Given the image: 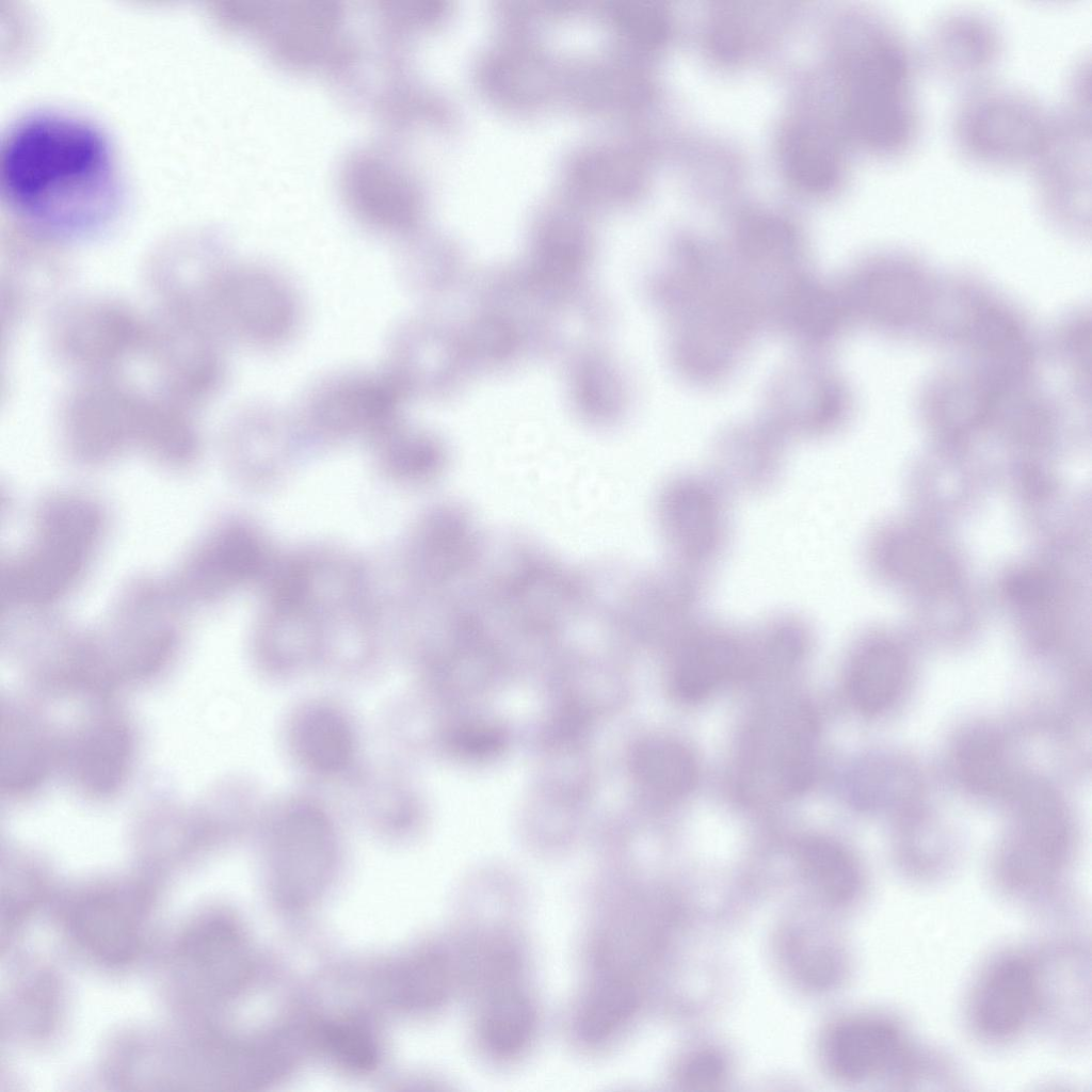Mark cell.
<instances>
[{
    "label": "cell",
    "instance_id": "6da1fadb",
    "mask_svg": "<svg viewBox=\"0 0 1092 1092\" xmlns=\"http://www.w3.org/2000/svg\"><path fill=\"white\" fill-rule=\"evenodd\" d=\"M0 189L25 219L60 231L95 227L118 208L122 188L107 139L58 112L18 121L0 150Z\"/></svg>",
    "mask_w": 1092,
    "mask_h": 1092
},
{
    "label": "cell",
    "instance_id": "7a4b0ae2",
    "mask_svg": "<svg viewBox=\"0 0 1092 1092\" xmlns=\"http://www.w3.org/2000/svg\"><path fill=\"white\" fill-rule=\"evenodd\" d=\"M840 117L869 152L897 159L920 128L913 52L897 27L870 13L851 16L838 55Z\"/></svg>",
    "mask_w": 1092,
    "mask_h": 1092
},
{
    "label": "cell",
    "instance_id": "3957f363",
    "mask_svg": "<svg viewBox=\"0 0 1092 1092\" xmlns=\"http://www.w3.org/2000/svg\"><path fill=\"white\" fill-rule=\"evenodd\" d=\"M1015 825L995 862L1005 896L1040 904L1053 897L1070 857L1071 837L1061 801L1047 786L1015 785Z\"/></svg>",
    "mask_w": 1092,
    "mask_h": 1092
},
{
    "label": "cell",
    "instance_id": "277c9868",
    "mask_svg": "<svg viewBox=\"0 0 1092 1092\" xmlns=\"http://www.w3.org/2000/svg\"><path fill=\"white\" fill-rule=\"evenodd\" d=\"M1050 115L1023 91L989 82L968 89L953 118L958 150L992 170L1034 165L1049 135Z\"/></svg>",
    "mask_w": 1092,
    "mask_h": 1092
},
{
    "label": "cell",
    "instance_id": "5b68a950",
    "mask_svg": "<svg viewBox=\"0 0 1092 1092\" xmlns=\"http://www.w3.org/2000/svg\"><path fill=\"white\" fill-rule=\"evenodd\" d=\"M99 529V514L86 502L60 499L48 504L31 545L5 571L9 600L45 604L62 596L82 573Z\"/></svg>",
    "mask_w": 1092,
    "mask_h": 1092
},
{
    "label": "cell",
    "instance_id": "8992f818",
    "mask_svg": "<svg viewBox=\"0 0 1092 1092\" xmlns=\"http://www.w3.org/2000/svg\"><path fill=\"white\" fill-rule=\"evenodd\" d=\"M404 397L383 371L343 370L307 388L292 414L300 438L372 439L399 418Z\"/></svg>",
    "mask_w": 1092,
    "mask_h": 1092
},
{
    "label": "cell",
    "instance_id": "52a82bcc",
    "mask_svg": "<svg viewBox=\"0 0 1092 1092\" xmlns=\"http://www.w3.org/2000/svg\"><path fill=\"white\" fill-rule=\"evenodd\" d=\"M823 1057L841 1080L879 1079L894 1087H921L933 1067V1050L912 1042L903 1027L883 1015L849 1018L825 1039Z\"/></svg>",
    "mask_w": 1092,
    "mask_h": 1092
},
{
    "label": "cell",
    "instance_id": "ba28073f",
    "mask_svg": "<svg viewBox=\"0 0 1092 1092\" xmlns=\"http://www.w3.org/2000/svg\"><path fill=\"white\" fill-rule=\"evenodd\" d=\"M1089 95L1069 91L1065 106L1053 115L1046 144L1033 167L1038 197L1057 218H1081L1090 202Z\"/></svg>",
    "mask_w": 1092,
    "mask_h": 1092
},
{
    "label": "cell",
    "instance_id": "9c48e42d",
    "mask_svg": "<svg viewBox=\"0 0 1092 1092\" xmlns=\"http://www.w3.org/2000/svg\"><path fill=\"white\" fill-rule=\"evenodd\" d=\"M224 294L234 331L256 349H282L302 327L304 308L300 291L290 277L274 267H241L228 276Z\"/></svg>",
    "mask_w": 1092,
    "mask_h": 1092
},
{
    "label": "cell",
    "instance_id": "30bf717a",
    "mask_svg": "<svg viewBox=\"0 0 1092 1092\" xmlns=\"http://www.w3.org/2000/svg\"><path fill=\"white\" fill-rule=\"evenodd\" d=\"M1037 976L1033 954L998 956L977 978L967 1005L973 1032L990 1044H1006L1035 1022Z\"/></svg>",
    "mask_w": 1092,
    "mask_h": 1092
},
{
    "label": "cell",
    "instance_id": "8fae6325",
    "mask_svg": "<svg viewBox=\"0 0 1092 1092\" xmlns=\"http://www.w3.org/2000/svg\"><path fill=\"white\" fill-rule=\"evenodd\" d=\"M1037 1015L1064 1044L1081 1043L1090 1031V956L1076 942L1053 943L1033 954Z\"/></svg>",
    "mask_w": 1092,
    "mask_h": 1092
},
{
    "label": "cell",
    "instance_id": "7c38bea8",
    "mask_svg": "<svg viewBox=\"0 0 1092 1092\" xmlns=\"http://www.w3.org/2000/svg\"><path fill=\"white\" fill-rule=\"evenodd\" d=\"M752 744L750 771L754 782L772 794L793 796L812 781L817 724L813 710L794 704L767 720Z\"/></svg>",
    "mask_w": 1092,
    "mask_h": 1092
},
{
    "label": "cell",
    "instance_id": "4fadbf2b",
    "mask_svg": "<svg viewBox=\"0 0 1092 1092\" xmlns=\"http://www.w3.org/2000/svg\"><path fill=\"white\" fill-rule=\"evenodd\" d=\"M1002 45L999 29L989 17L957 12L931 27L924 60L937 76L968 90L987 82L1001 58Z\"/></svg>",
    "mask_w": 1092,
    "mask_h": 1092
},
{
    "label": "cell",
    "instance_id": "5bb4252c",
    "mask_svg": "<svg viewBox=\"0 0 1092 1092\" xmlns=\"http://www.w3.org/2000/svg\"><path fill=\"white\" fill-rule=\"evenodd\" d=\"M145 904L134 889L105 888L80 898L68 915L77 945L106 964L129 961L140 946Z\"/></svg>",
    "mask_w": 1092,
    "mask_h": 1092
},
{
    "label": "cell",
    "instance_id": "9a60e30c",
    "mask_svg": "<svg viewBox=\"0 0 1092 1092\" xmlns=\"http://www.w3.org/2000/svg\"><path fill=\"white\" fill-rule=\"evenodd\" d=\"M239 938L224 919L205 917L192 922L176 949V964L184 981L199 991L226 990L241 968Z\"/></svg>",
    "mask_w": 1092,
    "mask_h": 1092
},
{
    "label": "cell",
    "instance_id": "2e32d148",
    "mask_svg": "<svg viewBox=\"0 0 1092 1092\" xmlns=\"http://www.w3.org/2000/svg\"><path fill=\"white\" fill-rule=\"evenodd\" d=\"M258 541L241 528L219 534L189 562L183 581L199 597L219 595L253 575L262 562Z\"/></svg>",
    "mask_w": 1092,
    "mask_h": 1092
},
{
    "label": "cell",
    "instance_id": "e0dca14e",
    "mask_svg": "<svg viewBox=\"0 0 1092 1092\" xmlns=\"http://www.w3.org/2000/svg\"><path fill=\"white\" fill-rule=\"evenodd\" d=\"M781 145L785 170L801 188L822 191L839 180L842 152L829 127L814 119H800L788 127Z\"/></svg>",
    "mask_w": 1092,
    "mask_h": 1092
},
{
    "label": "cell",
    "instance_id": "ac0fdd59",
    "mask_svg": "<svg viewBox=\"0 0 1092 1092\" xmlns=\"http://www.w3.org/2000/svg\"><path fill=\"white\" fill-rule=\"evenodd\" d=\"M906 673L902 653L888 642H872L855 655L848 675V691L855 708L878 714L899 696Z\"/></svg>",
    "mask_w": 1092,
    "mask_h": 1092
},
{
    "label": "cell",
    "instance_id": "d6986e66",
    "mask_svg": "<svg viewBox=\"0 0 1092 1092\" xmlns=\"http://www.w3.org/2000/svg\"><path fill=\"white\" fill-rule=\"evenodd\" d=\"M739 647L730 639L712 635L688 642L675 663L673 688L685 702L709 695L740 667Z\"/></svg>",
    "mask_w": 1092,
    "mask_h": 1092
},
{
    "label": "cell",
    "instance_id": "ffe728a7",
    "mask_svg": "<svg viewBox=\"0 0 1092 1092\" xmlns=\"http://www.w3.org/2000/svg\"><path fill=\"white\" fill-rule=\"evenodd\" d=\"M355 202L371 225L395 232L408 231L416 219V204L408 184L390 168L367 163L354 178Z\"/></svg>",
    "mask_w": 1092,
    "mask_h": 1092
},
{
    "label": "cell",
    "instance_id": "44dd1931",
    "mask_svg": "<svg viewBox=\"0 0 1092 1092\" xmlns=\"http://www.w3.org/2000/svg\"><path fill=\"white\" fill-rule=\"evenodd\" d=\"M797 862L806 882L830 903L848 904L862 889L863 879L856 861L833 840L804 839L798 846Z\"/></svg>",
    "mask_w": 1092,
    "mask_h": 1092
},
{
    "label": "cell",
    "instance_id": "7402d4cb",
    "mask_svg": "<svg viewBox=\"0 0 1092 1092\" xmlns=\"http://www.w3.org/2000/svg\"><path fill=\"white\" fill-rule=\"evenodd\" d=\"M674 495V528L684 556H711L724 532L723 508L714 491L705 483L687 481Z\"/></svg>",
    "mask_w": 1092,
    "mask_h": 1092
},
{
    "label": "cell",
    "instance_id": "603a6c76",
    "mask_svg": "<svg viewBox=\"0 0 1092 1092\" xmlns=\"http://www.w3.org/2000/svg\"><path fill=\"white\" fill-rule=\"evenodd\" d=\"M535 1027V1012L528 997L515 989L497 991L483 1008L479 1033L494 1056L510 1058L526 1048Z\"/></svg>",
    "mask_w": 1092,
    "mask_h": 1092
},
{
    "label": "cell",
    "instance_id": "cb8c5ba5",
    "mask_svg": "<svg viewBox=\"0 0 1092 1092\" xmlns=\"http://www.w3.org/2000/svg\"><path fill=\"white\" fill-rule=\"evenodd\" d=\"M954 768L961 782L981 796H996L1014 788L1005 749L989 729L966 733L954 750Z\"/></svg>",
    "mask_w": 1092,
    "mask_h": 1092
},
{
    "label": "cell",
    "instance_id": "d4e9b609",
    "mask_svg": "<svg viewBox=\"0 0 1092 1092\" xmlns=\"http://www.w3.org/2000/svg\"><path fill=\"white\" fill-rule=\"evenodd\" d=\"M637 993L630 982L620 977L601 980L583 1001L577 1029L588 1043L604 1042L632 1015Z\"/></svg>",
    "mask_w": 1092,
    "mask_h": 1092
},
{
    "label": "cell",
    "instance_id": "484cf974",
    "mask_svg": "<svg viewBox=\"0 0 1092 1092\" xmlns=\"http://www.w3.org/2000/svg\"><path fill=\"white\" fill-rule=\"evenodd\" d=\"M640 770L648 785L668 798L686 796L696 781V762L690 751L673 741L647 745L640 756Z\"/></svg>",
    "mask_w": 1092,
    "mask_h": 1092
},
{
    "label": "cell",
    "instance_id": "4316f807",
    "mask_svg": "<svg viewBox=\"0 0 1092 1092\" xmlns=\"http://www.w3.org/2000/svg\"><path fill=\"white\" fill-rule=\"evenodd\" d=\"M309 756L317 765L339 766L349 752V735L343 723L333 714H316L304 728Z\"/></svg>",
    "mask_w": 1092,
    "mask_h": 1092
},
{
    "label": "cell",
    "instance_id": "83f0119b",
    "mask_svg": "<svg viewBox=\"0 0 1092 1092\" xmlns=\"http://www.w3.org/2000/svg\"><path fill=\"white\" fill-rule=\"evenodd\" d=\"M726 1074L724 1058L712 1050L693 1054L679 1069V1081L687 1088L707 1089L722 1081Z\"/></svg>",
    "mask_w": 1092,
    "mask_h": 1092
},
{
    "label": "cell",
    "instance_id": "f1b7e54d",
    "mask_svg": "<svg viewBox=\"0 0 1092 1092\" xmlns=\"http://www.w3.org/2000/svg\"><path fill=\"white\" fill-rule=\"evenodd\" d=\"M328 1041L347 1063L358 1067L371 1065L374 1057L373 1047L360 1029L351 1026L335 1028L330 1032Z\"/></svg>",
    "mask_w": 1092,
    "mask_h": 1092
}]
</instances>
